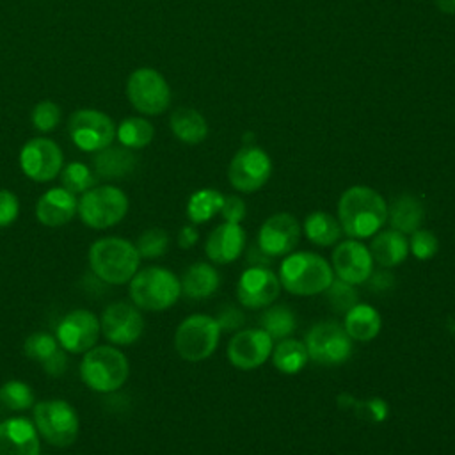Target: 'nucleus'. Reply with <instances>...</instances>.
<instances>
[{
  "mask_svg": "<svg viewBox=\"0 0 455 455\" xmlns=\"http://www.w3.org/2000/svg\"><path fill=\"white\" fill-rule=\"evenodd\" d=\"M270 355H272L274 366L279 371L288 373V375L300 371L309 359L306 345L295 338L279 339V343L272 348Z\"/></svg>",
  "mask_w": 455,
  "mask_h": 455,
  "instance_id": "nucleus-29",
  "label": "nucleus"
},
{
  "mask_svg": "<svg viewBox=\"0 0 455 455\" xmlns=\"http://www.w3.org/2000/svg\"><path fill=\"white\" fill-rule=\"evenodd\" d=\"M380 325H382L380 313L370 304L357 302L354 307H350L345 313L343 327L350 336V339L370 341L377 338V334L380 332Z\"/></svg>",
  "mask_w": 455,
  "mask_h": 455,
  "instance_id": "nucleus-26",
  "label": "nucleus"
},
{
  "mask_svg": "<svg viewBox=\"0 0 455 455\" xmlns=\"http://www.w3.org/2000/svg\"><path fill=\"white\" fill-rule=\"evenodd\" d=\"M334 274L331 263L316 252L299 251L284 258L279 268V281L293 295H316L329 288Z\"/></svg>",
  "mask_w": 455,
  "mask_h": 455,
  "instance_id": "nucleus-3",
  "label": "nucleus"
},
{
  "mask_svg": "<svg viewBox=\"0 0 455 455\" xmlns=\"http://www.w3.org/2000/svg\"><path fill=\"white\" fill-rule=\"evenodd\" d=\"M219 283H220L219 272L210 263H203V261L190 265L180 281L181 293L194 300L212 297L217 291Z\"/></svg>",
  "mask_w": 455,
  "mask_h": 455,
  "instance_id": "nucleus-25",
  "label": "nucleus"
},
{
  "mask_svg": "<svg viewBox=\"0 0 455 455\" xmlns=\"http://www.w3.org/2000/svg\"><path fill=\"white\" fill-rule=\"evenodd\" d=\"M78 210V201L75 194L68 192L64 187H55L44 192L36 204V217L41 224L57 228L68 224Z\"/></svg>",
  "mask_w": 455,
  "mask_h": 455,
  "instance_id": "nucleus-22",
  "label": "nucleus"
},
{
  "mask_svg": "<svg viewBox=\"0 0 455 455\" xmlns=\"http://www.w3.org/2000/svg\"><path fill=\"white\" fill-rule=\"evenodd\" d=\"M220 213H222V217L226 219V222L240 224V220H243V217H245V213H247L245 203H243L238 196H228V197H224Z\"/></svg>",
  "mask_w": 455,
  "mask_h": 455,
  "instance_id": "nucleus-43",
  "label": "nucleus"
},
{
  "mask_svg": "<svg viewBox=\"0 0 455 455\" xmlns=\"http://www.w3.org/2000/svg\"><path fill=\"white\" fill-rule=\"evenodd\" d=\"M332 270L350 284H359L370 279L373 272V258L370 249L359 240H345L332 251Z\"/></svg>",
  "mask_w": 455,
  "mask_h": 455,
  "instance_id": "nucleus-19",
  "label": "nucleus"
},
{
  "mask_svg": "<svg viewBox=\"0 0 455 455\" xmlns=\"http://www.w3.org/2000/svg\"><path fill=\"white\" fill-rule=\"evenodd\" d=\"M153 133H155L153 124L142 117H128L116 130L119 142L124 148H132V149L148 146L153 139Z\"/></svg>",
  "mask_w": 455,
  "mask_h": 455,
  "instance_id": "nucleus-33",
  "label": "nucleus"
},
{
  "mask_svg": "<svg viewBox=\"0 0 455 455\" xmlns=\"http://www.w3.org/2000/svg\"><path fill=\"white\" fill-rule=\"evenodd\" d=\"M135 247H137L140 258H148V259L160 258L162 254H165V251L169 247V235L165 229H160V228L146 229L137 238Z\"/></svg>",
  "mask_w": 455,
  "mask_h": 455,
  "instance_id": "nucleus-36",
  "label": "nucleus"
},
{
  "mask_svg": "<svg viewBox=\"0 0 455 455\" xmlns=\"http://www.w3.org/2000/svg\"><path fill=\"white\" fill-rule=\"evenodd\" d=\"M281 293L279 277L267 267H249L236 284L238 302L249 309L270 306Z\"/></svg>",
  "mask_w": 455,
  "mask_h": 455,
  "instance_id": "nucleus-16",
  "label": "nucleus"
},
{
  "mask_svg": "<svg viewBox=\"0 0 455 455\" xmlns=\"http://www.w3.org/2000/svg\"><path fill=\"white\" fill-rule=\"evenodd\" d=\"M137 165L135 155L130 148L107 146L100 149L92 158L94 172L103 180H121L133 172Z\"/></svg>",
  "mask_w": 455,
  "mask_h": 455,
  "instance_id": "nucleus-23",
  "label": "nucleus"
},
{
  "mask_svg": "<svg viewBox=\"0 0 455 455\" xmlns=\"http://www.w3.org/2000/svg\"><path fill=\"white\" fill-rule=\"evenodd\" d=\"M101 334L114 345H132L144 331V318L135 304L119 300L108 304L100 320Z\"/></svg>",
  "mask_w": 455,
  "mask_h": 455,
  "instance_id": "nucleus-13",
  "label": "nucleus"
},
{
  "mask_svg": "<svg viewBox=\"0 0 455 455\" xmlns=\"http://www.w3.org/2000/svg\"><path fill=\"white\" fill-rule=\"evenodd\" d=\"M60 148L44 137L28 140L20 153V165L25 176L34 181H52L62 169Z\"/></svg>",
  "mask_w": 455,
  "mask_h": 455,
  "instance_id": "nucleus-15",
  "label": "nucleus"
},
{
  "mask_svg": "<svg viewBox=\"0 0 455 455\" xmlns=\"http://www.w3.org/2000/svg\"><path fill=\"white\" fill-rule=\"evenodd\" d=\"M43 370L50 375V377H60L66 368H68V357H66V350L62 347H59L44 363H41Z\"/></svg>",
  "mask_w": 455,
  "mask_h": 455,
  "instance_id": "nucleus-44",
  "label": "nucleus"
},
{
  "mask_svg": "<svg viewBox=\"0 0 455 455\" xmlns=\"http://www.w3.org/2000/svg\"><path fill=\"white\" fill-rule=\"evenodd\" d=\"M100 331V320L92 311L73 309L59 322L55 338L66 352L84 354L96 345Z\"/></svg>",
  "mask_w": 455,
  "mask_h": 455,
  "instance_id": "nucleus-14",
  "label": "nucleus"
},
{
  "mask_svg": "<svg viewBox=\"0 0 455 455\" xmlns=\"http://www.w3.org/2000/svg\"><path fill=\"white\" fill-rule=\"evenodd\" d=\"M220 338V327L213 316L190 315L174 332V348L188 363H199L210 357Z\"/></svg>",
  "mask_w": 455,
  "mask_h": 455,
  "instance_id": "nucleus-8",
  "label": "nucleus"
},
{
  "mask_svg": "<svg viewBox=\"0 0 455 455\" xmlns=\"http://www.w3.org/2000/svg\"><path fill=\"white\" fill-rule=\"evenodd\" d=\"M304 231L309 242L322 247L334 245L343 233L339 220L325 212H313L311 215H307L304 222Z\"/></svg>",
  "mask_w": 455,
  "mask_h": 455,
  "instance_id": "nucleus-30",
  "label": "nucleus"
},
{
  "mask_svg": "<svg viewBox=\"0 0 455 455\" xmlns=\"http://www.w3.org/2000/svg\"><path fill=\"white\" fill-rule=\"evenodd\" d=\"M224 203V196L215 188H201L194 192L187 203V217L194 224H203L215 217Z\"/></svg>",
  "mask_w": 455,
  "mask_h": 455,
  "instance_id": "nucleus-31",
  "label": "nucleus"
},
{
  "mask_svg": "<svg viewBox=\"0 0 455 455\" xmlns=\"http://www.w3.org/2000/svg\"><path fill=\"white\" fill-rule=\"evenodd\" d=\"M126 92L130 103L140 114L148 116L162 114L171 101V91L165 78L151 68L135 69L128 78Z\"/></svg>",
  "mask_w": 455,
  "mask_h": 455,
  "instance_id": "nucleus-10",
  "label": "nucleus"
},
{
  "mask_svg": "<svg viewBox=\"0 0 455 455\" xmlns=\"http://www.w3.org/2000/svg\"><path fill=\"white\" fill-rule=\"evenodd\" d=\"M215 320H217L220 331H236V329H240V327L243 325L245 316H243V313H242L238 307H235L233 304H226V306H222V307L219 309Z\"/></svg>",
  "mask_w": 455,
  "mask_h": 455,
  "instance_id": "nucleus-42",
  "label": "nucleus"
},
{
  "mask_svg": "<svg viewBox=\"0 0 455 455\" xmlns=\"http://www.w3.org/2000/svg\"><path fill=\"white\" fill-rule=\"evenodd\" d=\"M34 427L48 444L66 448L78 437V414L66 400H43L34 405Z\"/></svg>",
  "mask_w": 455,
  "mask_h": 455,
  "instance_id": "nucleus-6",
  "label": "nucleus"
},
{
  "mask_svg": "<svg viewBox=\"0 0 455 455\" xmlns=\"http://www.w3.org/2000/svg\"><path fill=\"white\" fill-rule=\"evenodd\" d=\"M434 2L439 7V11L446 14H455V0H434Z\"/></svg>",
  "mask_w": 455,
  "mask_h": 455,
  "instance_id": "nucleus-47",
  "label": "nucleus"
},
{
  "mask_svg": "<svg viewBox=\"0 0 455 455\" xmlns=\"http://www.w3.org/2000/svg\"><path fill=\"white\" fill-rule=\"evenodd\" d=\"M259 327L270 334L272 339H284L288 338L295 327H297V320H295V313L281 304V306H270L259 318Z\"/></svg>",
  "mask_w": 455,
  "mask_h": 455,
  "instance_id": "nucleus-32",
  "label": "nucleus"
},
{
  "mask_svg": "<svg viewBox=\"0 0 455 455\" xmlns=\"http://www.w3.org/2000/svg\"><path fill=\"white\" fill-rule=\"evenodd\" d=\"M338 217L343 233L361 240L375 235L387 220L384 197L364 185L347 188L338 203Z\"/></svg>",
  "mask_w": 455,
  "mask_h": 455,
  "instance_id": "nucleus-1",
  "label": "nucleus"
},
{
  "mask_svg": "<svg viewBox=\"0 0 455 455\" xmlns=\"http://www.w3.org/2000/svg\"><path fill=\"white\" fill-rule=\"evenodd\" d=\"M245 231L240 224L224 222L219 224L206 238L204 252L210 261L217 265H228L235 261L245 249Z\"/></svg>",
  "mask_w": 455,
  "mask_h": 455,
  "instance_id": "nucleus-21",
  "label": "nucleus"
},
{
  "mask_svg": "<svg viewBox=\"0 0 455 455\" xmlns=\"http://www.w3.org/2000/svg\"><path fill=\"white\" fill-rule=\"evenodd\" d=\"M20 213L18 197L5 188H0V228L11 226Z\"/></svg>",
  "mask_w": 455,
  "mask_h": 455,
  "instance_id": "nucleus-41",
  "label": "nucleus"
},
{
  "mask_svg": "<svg viewBox=\"0 0 455 455\" xmlns=\"http://www.w3.org/2000/svg\"><path fill=\"white\" fill-rule=\"evenodd\" d=\"M197 238H199L197 229L194 226H185L178 233V245L181 249H188V247H192L197 242Z\"/></svg>",
  "mask_w": 455,
  "mask_h": 455,
  "instance_id": "nucleus-45",
  "label": "nucleus"
},
{
  "mask_svg": "<svg viewBox=\"0 0 455 455\" xmlns=\"http://www.w3.org/2000/svg\"><path fill=\"white\" fill-rule=\"evenodd\" d=\"M370 254L375 263H379L384 268H391L400 265L407 258L409 242L403 233L396 229H387L377 233V236L371 240Z\"/></svg>",
  "mask_w": 455,
  "mask_h": 455,
  "instance_id": "nucleus-24",
  "label": "nucleus"
},
{
  "mask_svg": "<svg viewBox=\"0 0 455 455\" xmlns=\"http://www.w3.org/2000/svg\"><path fill=\"white\" fill-rule=\"evenodd\" d=\"M82 222L92 229H107L119 224L128 213L126 194L112 185L92 187L78 201Z\"/></svg>",
  "mask_w": 455,
  "mask_h": 455,
  "instance_id": "nucleus-7",
  "label": "nucleus"
},
{
  "mask_svg": "<svg viewBox=\"0 0 455 455\" xmlns=\"http://www.w3.org/2000/svg\"><path fill=\"white\" fill-rule=\"evenodd\" d=\"M171 130L185 144H199L208 133L204 117L194 108H176L171 114Z\"/></svg>",
  "mask_w": 455,
  "mask_h": 455,
  "instance_id": "nucleus-28",
  "label": "nucleus"
},
{
  "mask_svg": "<svg viewBox=\"0 0 455 455\" xmlns=\"http://www.w3.org/2000/svg\"><path fill=\"white\" fill-rule=\"evenodd\" d=\"M0 402L11 411H27L34 405V391L21 380H7L0 387Z\"/></svg>",
  "mask_w": 455,
  "mask_h": 455,
  "instance_id": "nucleus-34",
  "label": "nucleus"
},
{
  "mask_svg": "<svg viewBox=\"0 0 455 455\" xmlns=\"http://www.w3.org/2000/svg\"><path fill=\"white\" fill-rule=\"evenodd\" d=\"M68 128L71 140L82 151H100L110 146L116 137L114 121L107 114L92 108L76 110L69 117Z\"/></svg>",
  "mask_w": 455,
  "mask_h": 455,
  "instance_id": "nucleus-11",
  "label": "nucleus"
},
{
  "mask_svg": "<svg viewBox=\"0 0 455 455\" xmlns=\"http://www.w3.org/2000/svg\"><path fill=\"white\" fill-rule=\"evenodd\" d=\"M439 242L434 233L427 229H416L411 236L409 242V251L418 258V259H428L437 252Z\"/></svg>",
  "mask_w": 455,
  "mask_h": 455,
  "instance_id": "nucleus-40",
  "label": "nucleus"
},
{
  "mask_svg": "<svg viewBox=\"0 0 455 455\" xmlns=\"http://www.w3.org/2000/svg\"><path fill=\"white\" fill-rule=\"evenodd\" d=\"M139 251L135 243L121 236H105L89 247V267L107 284H124L139 270Z\"/></svg>",
  "mask_w": 455,
  "mask_h": 455,
  "instance_id": "nucleus-2",
  "label": "nucleus"
},
{
  "mask_svg": "<svg viewBox=\"0 0 455 455\" xmlns=\"http://www.w3.org/2000/svg\"><path fill=\"white\" fill-rule=\"evenodd\" d=\"M130 375L128 357L110 345H94L80 361V377L87 387L98 393L117 391Z\"/></svg>",
  "mask_w": 455,
  "mask_h": 455,
  "instance_id": "nucleus-4",
  "label": "nucleus"
},
{
  "mask_svg": "<svg viewBox=\"0 0 455 455\" xmlns=\"http://www.w3.org/2000/svg\"><path fill=\"white\" fill-rule=\"evenodd\" d=\"M274 339L261 327L236 332L228 345V359L235 368L254 370L272 354Z\"/></svg>",
  "mask_w": 455,
  "mask_h": 455,
  "instance_id": "nucleus-17",
  "label": "nucleus"
},
{
  "mask_svg": "<svg viewBox=\"0 0 455 455\" xmlns=\"http://www.w3.org/2000/svg\"><path fill=\"white\" fill-rule=\"evenodd\" d=\"M300 240L299 220L290 213L268 217L258 233V247L270 258L290 254Z\"/></svg>",
  "mask_w": 455,
  "mask_h": 455,
  "instance_id": "nucleus-18",
  "label": "nucleus"
},
{
  "mask_svg": "<svg viewBox=\"0 0 455 455\" xmlns=\"http://www.w3.org/2000/svg\"><path fill=\"white\" fill-rule=\"evenodd\" d=\"M327 291V300L331 304L332 309H336L338 313H347L350 307H354L359 302V295L354 288V284L343 281V279H332V283L329 284Z\"/></svg>",
  "mask_w": 455,
  "mask_h": 455,
  "instance_id": "nucleus-37",
  "label": "nucleus"
},
{
  "mask_svg": "<svg viewBox=\"0 0 455 455\" xmlns=\"http://www.w3.org/2000/svg\"><path fill=\"white\" fill-rule=\"evenodd\" d=\"M423 204L418 197L411 194H402L398 196L393 203L391 208H387V219L393 226V229L400 233H414L419 229L423 222Z\"/></svg>",
  "mask_w": 455,
  "mask_h": 455,
  "instance_id": "nucleus-27",
  "label": "nucleus"
},
{
  "mask_svg": "<svg viewBox=\"0 0 455 455\" xmlns=\"http://www.w3.org/2000/svg\"><path fill=\"white\" fill-rule=\"evenodd\" d=\"M60 119V108L50 101H39L32 110V123L39 132H52Z\"/></svg>",
  "mask_w": 455,
  "mask_h": 455,
  "instance_id": "nucleus-39",
  "label": "nucleus"
},
{
  "mask_svg": "<svg viewBox=\"0 0 455 455\" xmlns=\"http://www.w3.org/2000/svg\"><path fill=\"white\" fill-rule=\"evenodd\" d=\"M60 181H62V187L71 192V194H84L87 192L89 188H92L96 178L92 174V171L82 164V162H71L68 164L62 172H60Z\"/></svg>",
  "mask_w": 455,
  "mask_h": 455,
  "instance_id": "nucleus-35",
  "label": "nucleus"
},
{
  "mask_svg": "<svg viewBox=\"0 0 455 455\" xmlns=\"http://www.w3.org/2000/svg\"><path fill=\"white\" fill-rule=\"evenodd\" d=\"M304 345L309 359L322 366L343 364L352 354V339L338 322L315 323L306 334Z\"/></svg>",
  "mask_w": 455,
  "mask_h": 455,
  "instance_id": "nucleus-9",
  "label": "nucleus"
},
{
  "mask_svg": "<svg viewBox=\"0 0 455 455\" xmlns=\"http://www.w3.org/2000/svg\"><path fill=\"white\" fill-rule=\"evenodd\" d=\"M59 347L60 345L55 336L48 332H34L23 343V354L32 361L44 363Z\"/></svg>",
  "mask_w": 455,
  "mask_h": 455,
  "instance_id": "nucleus-38",
  "label": "nucleus"
},
{
  "mask_svg": "<svg viewBox=\"0 0 455 455\" xmlns=\"http://www.w3.org/2000/svg\"><path fill=\"white\" fill-rule=\"evenodd\" d=\"M272 162L268 155L256 146L242 148L231 160L228 176L229 183L240 192H256L270 178Z\"/></svg>",
  "mask_w": 455,
  "mask_h": 455,
  "instance_id": "nucleus-12",
  "label": "nucleus"
},
{
  "mask_svg": "<svg viewBox=\"0 0 455 455\" xmlns=\"http://www.w3.org/2000/svg\"><path fill=\"white\" fill-rule=\"evenodd\" d=\"M180 295V279L164 267H146L130 279V299L144 311L169 309Z\"/></svg>",
  "mask_w": 455,
  "mask_h": 455,
  "instance_id": "nucleus-5",
  "label": "nucleus"
},
{
  "mask_svg": "<svg viewBox=\"0 0 455 455\" xmlns=\"http://www.w3.org/2000/svg\"><path fill=\"white\" fill-rule=\"evenodd\" d=\"M0 455H41L34 423L21 416L0 421Z\"/></svg>",
  "mask_w": 455,
  "mask_h": 455,
  "instance_id": "nucleus-20",
  "label": "nucleus"
},
{
  "mask_svg": "<svg viewBox=\"0 0 455 455\" xmlns=\"http://www.w3.org/2000/svg\"><path fill=\"white\" fill-rule=\"evenodd\" d=\"M370 277H371V286H373V288L384 290V288H387V286L391 284V277H393V275H389V274H386V272H379V274H373V275H370Z\"/></svg>",
  "mask_w": 455,
  "mask_h": 455,
  "instance_id": "nucleus-46",
  "label": "nucleus"
}]
</instances>
